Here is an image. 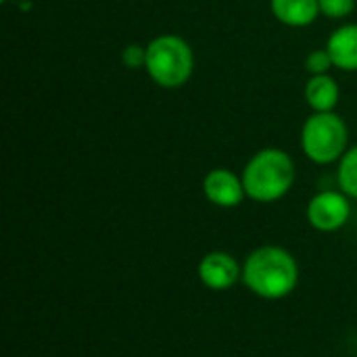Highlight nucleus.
<instances>
[{
  "label": "nucleus",
  "mask_w": 357,
  "mask_h": 357,
  "mask_svg": "<svg viewBox=\"0 0 357 357\" xmlns=\"http://www.w3.org/2000/svg\"><path fill=\"white\" fill-rule=\"evenodd\" d=\"M243 280L257 297L276 301L295 291L299 282V266L287 249L266 245L245 259Z\"/></svg>",
  "instance_id": "nucleus-1"
},
{
  "label": "nucleus",
  "mask_w": 357,
  "mask_h": 357,
  "mask_svg": "<svg viewBox=\"0 0 357 357\" xmlns=\"http://www.w3.org/2000/svg\"><path fill=\"white\" fill-rule=\"evenodd\" d=\"M203 192H205L209 203L224 207V209L241 205L243 199L247 197L243 178L236 176L232 169H226V167H215L205 176Z\"/></svg>",
  "instance_id": "nucleus-6"
},
{
  "label": "nucleus",
  "mask_w": 357,
  "mask_h": 357,
  "mask_svg": "<svg viewBox=\"0 0 357 357\" xmlns=\"http://www.w3.org/2000/svg\"><path fill=\"white\" fill-rule=\"evenodd\" d=\"M121 61L126 67L130 69H144L146 65V46H140V44H128L121 52Z\"/></svg>",
  "instance_id": "nucleus-14"
},
{
  "label": "nucleus",
  "mask_w": 357,
  "mask_h": 357,
  "mask_svg": "<svg viewBox=\"0 0 357 357\" xmlns=\"http://www.w3.org/2000/svg\"><path fill=\"white\" fill-rule=\"evenodd\" d=\"M295 163L289 153L276 146L257 151L243 169L245 192L255 203H276L295 184Z\"/></svg>",
  "instance_id": "nucleus-2"
},
{
  "label": "nucleus",
  "mask_w": 357,
  "mask_h": 357,
  "mask_svg": "<svg viewBox=\"0 0 357 357\" xmlns=\"http://www.w3.org/2000/svg\"><path fill=\"white\" fill-rule=\"evenodd\" d=\"M303 155L316 165H331L339 161L349 149V130L343 117L335 111L312 113L299 134Z\"/></svg>",
  "instance_id": "nucleus-4"
},
{
  "label": "nucleus",
  "mask_w": 357,
  "mask_h": 357,
  "mask_svg": "<svg viewBox=\"0 0 357 357\" xmlns=\"http://www.w3.org/2000/svg\"><path fill=\"white\" fill-rule=\"evenodd\" d=\"M318 2H320V15L328 19H345L356 8V0H318Z\"/></svg>",
  "instance_id": "nucleus-13"
},
{
  "label": "nucleus",
  "mask_w": 357,
  "mask_h": 357,
  "mask_svg": "<svg viewBox=\"0 0 357 357\" xmlns=\"http://www.w3.org/2000/svg\"><path fill=\"white\" fill-rule=\"evenodd\" d=\"M326 50L331 52L337 69L357 71V23L337 27L326 42Z\"/></svg>",
  "instance_id": "nucleus-8"
},
{
  "label": "nucleus",
  "mask_w": 357,
  "mask_h": 357,
  "mask_svg": "<svg viewBox=\"0 0 357 357\" xmlns=\"http://www.w3.org/2000/svg\"><path fill=\"white\" fill-rule=\"evenodd\" d=\"M337 180L341 192H345L349 199H357V144L349 146L345 155L339 159Z\"/></svg>",
  "instance_id": "nucleus-11"
},
{
  "label": "nucleus",
  "mask_w": 357,
  "mask_h": 357,
  "mask_svg": "<svg viewBox=\"0 0 357 357\" xmlns=\"http://www.w3.org/2000/svg\"><path fill=\"white\" fill-rule=\"evenodd\" d=\"M144 71L161 88L167 90L182 88L192 77L195 52L182 36L176 33L155 36L146 44Z\"/></svg>",
  "instance_id": "nucleus-3"
},
{
  "label": "nucleus",
  "mask_w": 357,
  "mask_h": 357,
  "mask_svg": "<svg viewBox=\"0 0 357 357\" xmlns=\"http://www.w3.org/2000/svg\"><path fill=\"white\" fill-rule=\"evenodd\" d=\"M270 8L287 27H307L320 15L318 0H270Z\"/></svg>",
  "instance_id": "nucleus-9"
},
{
  "label": "nucleus",
  "mask_w": 357,
  "mask_h": 357,
  "mask_svg": "<svg viewBox=\"0 0 357 357\" xmlns=\"http://www.w3.org/2000/svg\"><path fill=\"white\" fill-rule=\"evenodd\" d=\"M241 276L243 274H241L236 259L224 251L207 253L199 264V278L211 291H226V289L234 287V282Z\"/></svg>",
  "instance_id": "nucleus-7"
},
{
  "label": "nucleus",
  "mask_w": 357,
  "mask_h": 357,
  "mask_svg": "<svg viewBox=\"0 0 357 357\" xmlns=\"http://www.w3.org/2000/svg\"><path fill=\"white\" fill-rule=\"evenodd\" d=\"M303 94L314 113H331L339 105L341 90L331 73H322V75H312L307 79Z\"/></svg>",
  "instance_id": "nucleus-10"
},
{
  "label": "nucleus",
  "mask_w": 357,
  "mask_h": 357,
  "mask_svg": "<svg viewBox=\"0 0 357 357\" xmlns=\"http://www.w3.org/2000/svg\"><path fill=\"white\" fill-rule=\"evenodd\" d=\"M0 2H8V0H0Z\"/></svg>",
  "instance_id": "nucleus-15"
},
{
  "label": "nucleus",
  "mask_w": 357,
  "mask_h": 357,
  "mask_svg": "<svg viewBox=\"0 0 357 357\" xmlns=\"http://www.w3.org/2000/svg\"><path fill=\"white\" fill-rule=\"evenodd\" d=\"M305 67L312 75H322V73H328L335 63H333V56L326 48H318V50H312L305 59Z\"/></svg>",
  "instance_id": "nucleus-12"
},
{
  "label": "nucleus",
  "mask_w": 357,
  "mask_h": 357,
  "mask_svg": "<svg viewBox=\"0 0 357 357\" xmlns=\"http://www.w3.org/2000/svg\"><path fill=\"white\" fill-rule=\"evenodd\" d=\"M351 218V203L345 192L322 190L307 203V222L320 232L341 230Z\"/></svg>",
  "instance_id": "nucleus-5"
}]
</instances>
